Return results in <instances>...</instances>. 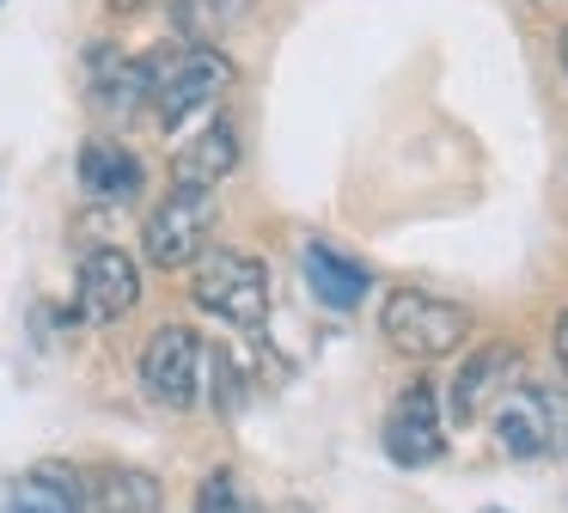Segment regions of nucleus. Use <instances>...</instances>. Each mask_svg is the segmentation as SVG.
<instances>
[{
  "label": "nucleus",
  "mask_w": 568,
  "mask_h": 513,
  "mask_svg": "<svg viewBox=\"0 0 568 513\" xmlns=\"http://www.w3.org/2000/svg\"><path fill=\"white\" fill-rule=\"evenodd\" d=\"M141 68H148V92H153L160 129H184L190 117H202L233 86V61L221 56V43H190V37L153 43L141 56Z\"/></svg>",
  "instance_id": "nucleus-1"
},
{
  "label": "nucleus",
  "mask_w": 568,
  "mask_h": 513,
  "mask_svg": "<svg viewBox=\"0 0 568 513\" xmlns=\"http://www.w3.org/2000/svg\"><path fill=\"white\" fill-rule=\"evenodd\" d=\"M190 300L233 330H263L270 324V269H263V256L233 251V244L202 251L196 275H190Z\"/></svg>",
  "instance_id": "nucleus-2"
},
{
  "label": "nucleus",
  "mask_w": 568,
  "mask_h": 513,
  "mask_svg": "<svg viewBox=\"0 0 568 513\" xmlns=\"http://www.w3.org/2000/svg\"><path fill=\"white\" fill-rule=\"evenodd\" d=\"M489 428L507 459H568V391L519 379L495 398Z\"/></svg>",
  "instance_id": "nucleus-3"
},
{
  "label": "nucleus",
  "mask_w": 568,
  "mask_h": 513,
  "mask_svg": "<svg viewBox=\"0 0 568 513\" xmlns=\"http://www.w3.org/2000/svg\"><path fill=\"white\" fill-rule=\"evenodd\" d=\"M379 330L397 354H409V361H440V354H453L458 342L470 336V312L453 300H440V293L397 288L392 300L379 305Z\"/></svg>",
  "instance_id": "nucleus-4"
},
{
  "label": "nucleus",
  "mask_w": 568,
  "mask_h": 513,
  "mask_svg": "<svg viewBox=\"0 0 568 513\" xmlns=\"http://www.w3.org/2000/svg\"><path fill=\"white\" fill-rule=\"evenodd\" d=\"M214 232V190H190L172 183L165 202H153L148 227H141V251L153 269H196Z\"/></svg>",
  "instance_id": "nucleus-5"
},
{
  "label": "nucleus",
  "mask_w": 568,
  "mask_h": 513,
  "mask_svg": "<svg viewBox=\"0 0 568 513\" xmlns=\"http://www.w3.org/2000/svg\"><path fill=\"white\" fill-rule=\"evenodd\" d=\"M202 373H209V342L190 324H160L141 349V385L165 410H190L202 398Z\"/></svg>",
  "instance_id": "nucleus-6"
},
{
  "label": "nucleus",
  "mask_w": 568,
  "mask_h": 513,
  "mask_svg": "<svg viewBox=\"0 0 568 513\" xmlns=\"http://www.w3.org/2000/svg\"><path fill=\"white\" fill-rule=\"evenodd\" d=\"M446 452V410H440V391L428 379L397 391L392 415H385V459L397 471H422Z\"/></svg>",
  "instance_id": "nucleus-7"
},
{
  "label": "nucleus",
  "mask_w": 568,
  "mask_h": 513,
  "mask_svg": "<svg viewBox=\"0 0 568 513\" xmlns=\"http://www.w3.org/2000/svg\"><path fill=\"white\" fill-rule=\"evenodd\" d=\"M74 293H80V312L92 324H116L141 305V263L116 244H92L80 256V275H74Z\"/></svg>",
  "instance_id": "nucleus-8"
},
{
  "label": "nucleus",
  "mask_w": 568,
  "mask_h": 513,
  "mask_svg": "<svg viewBox=\"0 0 568 513\" xmlns=\"http://www.w3.org/2000/svg\"><path fill=\"white\" fill-rule=\"evenodd\" d=\"M519 379H526V366H519L514 342H483V349H470V361L453 379V422H465V428L483 422L495 410V398L507 385H519Z\"/></svg>",
  "instance_id": "nucleus-9"
},
{
  "label": "nucleus",
  "mask_w": 568,
  "mask_h": 513,
  "mask_svg": "<svg viewBox=\"0 0 568 513\" xmlns=\"http://www.w3.org/2000/svg\"><path fill=\"white\" fill-rule=\"evenodd\" d=\"M74 178L87 190V202H99V208H123L148 190V165L123 141H87L74 159Z\"/></svg>",
  "instance_id": "nucleus-10"
},
{
  "label": "nucleus",
  "mask_w": 568,
  "mask_h": 513,
  "mask_svg": "<svg viewBox=\"0 0 568 513\" xmlns=\"http://www.w3.org/2000/svg\"><path fill=\"white\" fill-rule=\"evenodd\" d=\"M87 92H92V104H99L104 117H135L141 104H153L141 56H123L116 43H92L87 49Z\"/></svg>",
  "instance_id": "nucleus-11"
},
{
  "label": "nucleus",
  "mask_w": 568,
  "mask_h": 513,
  "mask_svg": "<svg viewBox=\"0 0 568 513\" xmlns=\"http://www.w3.org/2000/svg\"><path fill=\"white\" fill-rule=\"evenodd\" d=\"M300 275H306L312 300H318L324 312H355V305L367 300V269H361L348 251L324 244V239H306V251H300Z\"/></svg>",
  "instance_id": "nucleus-12"
},
{
  "label": "nucleus",
  "mask_w": 568,
  "mask_h": 513,
  "mask_svg": "<svg viewBox=\"0 0 568 513\" xmlns=\"http://www.w3.org/2000/svg\"><path fill=\"white\" fill-rule=\"evenodd\" d=\"M239 165V134L233 122H209L202 134H190L172 159V183H190V190H214L226 171Z\"/></svg>",
  "instance_id": "nucleus-13"
},
{
  "label": "nucleus",
  "mask_w": 568,
  "mask_h": 513,
  "mask_svg": "<svg viewBox=\"0 0 568 513\" xmlns=\"http://www.w3.org/2000/svg\"><path fill=\"white\" fill-rule=\"evenodd\" d=\"M160 476L141 471V464H104L87 476V501L99 513H160Z\"/></svg>",
  "instance_id": "nucleus-14"
},
{
  "label": "nucleus",
  "mask_w": 568,
  "mask_h": 513,
  "mask_svg": "<svg viewBox=\"0 0 568 513\" xmlns=\"http://www.w3.org/2000/svg\"><path fill=\"white\" fill-rule=\"evenodd\" d=\"M80 507H87V476L68 471V464H38L7 495V513H80Z\"/></svg>",
  "instance_id": "nucleus-15"
},
{
  "label": "nucleus",
  "mask_w": 568,
  "mask_h": 513,
  "mask_svg": "<svg viewBox=\"0 0 568 513\" xmlns=\"http://www.w3.org/2000/svg\"><path fill=\"white\" fill-rule=\"evenodd\" d=\"M251 0H172V31L190 43H221L233 24H245Z\"/></svg>",
  "instance_id": "nucleus-16"
},
{
  "label": "nucleus",
  "mask_w": 568,
  "mask_h": 513,
  "mask_svg": "<svg viewBox=\"0 0 568 513\" xmlns=\"http://www.w3.org/2000/svg\"><path fill=\"white\" fill-rule=\"evenodd\" d=\"M196 513H257V507H251V495L239 489L233 471H209L196 489Z\"/></svg>",
  "instance_id": "nucleus-17"
},
{
  "label": "nucleus",
  "mask_w": 568,
  "mask_h": 513,
  "mask_svg": "<svg viewBox=\"0 0 568 513\" xmlns=\"http://www.w3.org/2000/svg\"><path fill=\"white\" fill-rule=\"evenodd\" d=\"M209 373H214V410L221 415H239V403H245V379H239V361L226 349L209 354Z\"/></svg>",
  "instance_id": "nucleus-18"
},
{
  "label": "nucleus",
  "mask_w": 568,
  "mask_h": 513,
  "mask_svg": "<svg viewBox=\"0 0 568 513\" xmlns=\"http://www.w3.org/2000/svg\"><path fill=\"white\" fill-rule=\"evenodd\" d=\"M556 366H562V379H568V312L556 318Z\"/></svg>",
  "instance_id": "nucleus-19"
},
{
  "label": "nucleus",
  "mask_w": 568,
  "mask_h": 513,
  "mask_svg": "<svg viewBox=\"0 0 568 513\" xmlns=\"http://www.w3.org/2000/svg\"><path fill=\"white\" fill-rule=\"evenodd\" d=\"M104 7H111V12H141L148 0H104Z\"/></svg>",
  "instance_id": "nucleus-20"
},
{
  "label": "nucleus",
  "mask_w": 568,
  "mask_h": 513,
  "mask_svg": "<svg viewBox=\"0 0 568 513\" xmlns=\"http://www.w3.org/2000/svg\"><path fill=\"white\" fill-rule=\"evenodd\" d=\"M556 56H562V73H568V24H562V37H556Z\"/></svg>",
  "instance_id": "nucleus-21"
},
{
  "label": "nucleus",
  "mask_w": 568,
  "mask_h": 513,
  "mask_svg": "<svg viewBox=\"0 0 568 513\" xmlns=\"http://www.w3.org/2000/svg\"><path fill=\"white\" fill-rule=\"evenodd\" d=\"M477 513H501V507H477Z\"/></svg>",
  "instance_id": "nucleus-22"
}]
</instances>
